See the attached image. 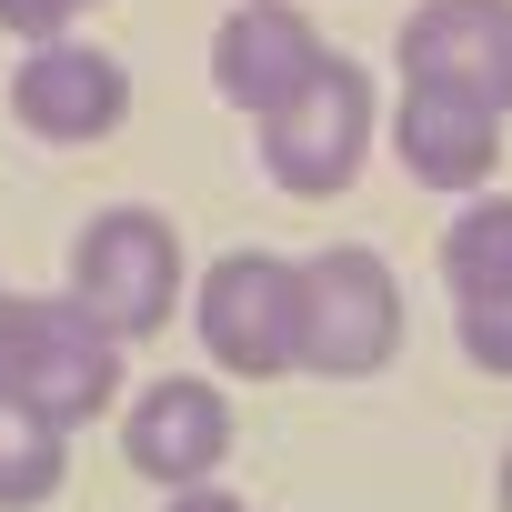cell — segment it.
Wrapping results in <instances>:
<instances>
[{
	"label": "cell",
	"mask_w": 512,
	"mask_h": 512,
	"mask_svg": "<svg viewBox=\"0 0 512 512\" xmlns=\"http://www.w3.org/2000/svg\"><path fill=\"white\" fill-rule=\"evenodd\" d=\"M0 402H21L61 432L101 422L121 402V342L71 292H0Z\"/></svg>",
	"instance_id": "1"
},
{
	"label": "cell",
	"mask_w": 512,
	"mask_h": 512,
	"mask_svg": "<svg viewBox=\"0 0 512 512\" xmlns=\"http://www.w3.org/2000/svg\"><path fill=\"white\" fill-rule=\"evenodd\" d=\"M442 282H452V302L512 292V191H472L442 221Z\"/></svg>",
	"instance_id": "11"
},
{
	"label": "cell",
	"mask_w": 512,
	"mask_h": 512,
	"mask_svg": "<svg viewBox=\"0 0 512 512\" xmlns=\"http://www.w3.org/2000/svg\"><path fill=\"white\" fill-rule=\"evenodd\" d=\"M322 61L332 51H322V31H312L302 0H231V21L211 31V91L231 111H251V121H272Z\"/></svg>",
	"instance_id": "9"
},
{
	"label": "cell",
	"mask_w": 512,
	"mask_h": 512,
	"mask_svg": "<svg viewBox=\"0 0 512 512\" xmlns=\"http://www.w3.org/2000/svg\"><path fill=\"white\" fill-rule=\"evenodd\" d=\"M382 91H372V71L352 61V51H332L272 121H262V171H272V191H292V201H332V191H352L362 181V161H372V141H382Z\"/></svg>",
	"instance_id": "3"
},
{
	"label": "cell",
	"mask_w": 512,
	"mask_h": 512,
	"mask_svg": "<svg viewBox=\"0 0 512 512\" xmlns=\"http://www.w3.org/2000/svg\"><path fill=\"white\" fill-rule=\"evenodd\" d=\"M101 11V0H0V31H11V41H71V21H91Z\"/></svg>",
	"instance_id": "14"
},
{
	"label": "cell",
	"mask_w": 512,
	"mask_h": 512,
	"mask_svg": "<svg viewBox=\"0 0 512 512\" xmlns=\"http://www.w3.org/2000/svg\"><path fill=\"white\" fill-rule=\"evenodd\" d=\"M452 332H462L472 372L512 382V292H482V302H452Z\"/></svg>",
	"instance_id": "13"
},
{
	"label": "cell",
	"mask_w": 512,
	"mask_h": 512,
	"mask_svg": "<svg viewBox=\"0 0 512 512\" xmlns=\"http://www.w3.org/2000/svg\"><path fill=\"white\" fill-rule=\"evenodd\" d=\"M402 91H452L512 121V0H412L392 31Z\"/></svg>",
	"instance_id": "6"
},
{
	"label": "cell",
	"mask_w": 512,
	"mask_h": 512,
	"mask_svg": "<svg viewBox=\"0 0 512 512\" xmlns=\"http://www.w3.org/2000/svg\"><path fill=\"white\" fill-rule=\"evenodd\" d=\"M492 502L512 512V442H502V462H492Z\"/></svg>",
	"instance_id": "16"
},
{
	"label": "cell",
	"mask_w": 512,
	"mask_h": 512,
	"mask_svg": "<svg viewBox=\"0 0 512 512\" xmlns=\"http://www.w3.org/2000/svg\"><path fill=\"white\" fill-rule=\"evenodd\" d=\"M61 482H71V432L0 402V512H41L61 502Z\"/></svg>",
	"instance_id": "12"
},
{
	"label": "cell",
	"mask_w": 512,
	"mask_h": 512,
	"mask_svg": "<svg viewBox=\"0 0 512 512\" xmlns=\"http://www.w3.org/2000/svg\"><path fill=\"white\" fill-rule=\"evenodd\" d=\"M181 292H191V262H181L171 211H151V201H111V211L81 221V241H71V302H81L121 352L151 342V332H171Z\"/></svg>",
	"instance_id": "2"
},
{
	"label": "cell",
	"mask_w": 512,
	"mask_h": 512,
	"mask_svg": "<svg viewBox=\"0 0 512 512\" xmlns=\"http://www.w3.org/2000/svg\"><path fill=\"white\" fill-rule=\"evenodd\" d=\"M161 512H251V502H241V492H221V482H201V492H171Z\"/></svg>",
	"instance_id": "15"
},
{
	"label": "cell",
	"mask_w": 512,
	"mask_h": 512,
	"mask_svg": "<svg viewBox=\"0 0 512 512\" xmlns=\"http://www.w3.org/2000/svg\"><path fill=\"white\" fill-rule=\"evenodd\" d=\"M191 332H201V362L231 372V382L302 372V262H282V251H221L191 292Z\"/></svg>",
	"instance_id": "4"
},
{
	"label": "cell",
	"mask_w": 512,
	"mask_h": 512,
	"mask_svg": "<svg viewBox=\"0 0 512 512\" xmlns=\"http://www.w3.org/2000/svg\"><path fill=\"white\" fill-rule=\"evenodd\" d=\"M402 352V282L382 251L362 241H332L302 262V372L312 382H362V372H392Z\"/></svg>",
	"instance_id": "5"
},
{
	"label": "cell",
	"mask_w": 512,
	"mask_h": 512,
	"mask_svg": "<svg viewBox=\"0 0 512 512\" xmlns=\"http://www.w3.org/2000/svg\"><path fill=\"white\" fill-rule=\"evenodd\" d=\"M121 111H131V71H121L111 41H81V31H71V41L21 51V71H11V121H21L31 141H51V151L111 141Z\"/></svg>",
	"instance_id": "7"
},
{
	"label": "cell",
	"mask_w": 512,
	"mask_h": 512,
	"mask_svg": "<svg viewBox=\"0 0 512 512\" xmlns=\"http://www.w3.org/2000/svg\"><path fill=\"white\" fill-rule=\"evenodd\" d=\"M221 452H231V392L201 382V372H161L131 392L121 412V462L161 492H201L221 482Z\"/></svg>",
	"instance_id": "8"
},
{
	"label": "cell",
	"mask_w": 512,
	"mask_h": 512,
	"mask_svg": "<svg viewBox=\"0 0 512 512\" xmlns=\"http://www.w3.org/2000/svg\"><path fill=\"white\" fill-rule=\"evenodd\" d=\"M382 141H392V161H402L422 191H442V201H472V191H492V171H502V111L452 101V91H392Z\"/></svg>",
	"instance_id": "10"
}]
</instances>
